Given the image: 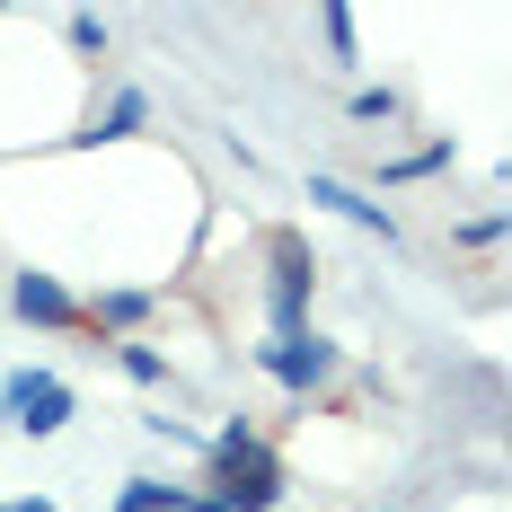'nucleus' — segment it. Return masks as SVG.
<instances>
[{
    "label": "nucleus",
    "mask_w": 512,
    "mask_h": 512,
    "mask_svg": "<svg viewBox=\"0 0 512 512\" xmlns=\"http://www.w3.org/2000/svg\"><path fill=\"white\" fill-rule=\"evenodd\" d=\"M195 495H212L221 512H274L292 495V460L265 442L256 415H230L221 433H204V486Z\"/></svg>",
    "instance_id": "f257e3e1"
},
{
    "label": "nucleus",
    "mask_w": 512,
    "mask_h": 512,
    "mask_svg": "<svg viewBox=\"0 0 512 512\" xmlns=\"http://www.w3.org/2000/svg\"><path fill=\"white\" fill-rule=\"evenodd\" d=\"M71 415H80V389H71L62 371H45V362H18V371H0V424H9V433L53 442Z\"/></svg>",
    "instance_id": "f03ea898"
},
{
    "label": "nucleus",
    "mask_w": 512,
    "mask_h": 512,
    "mask_svg": "<svg viewBox=\"0 0 512 512\" xmlns=\"http://www.w3.org/2000/svg\"><path fill=\"white\" fill-rule=\"evenodd\" d=\"M309 292H318V256L301 230H265V336H301Z\"/></svg>",
    "instance_id": "7ed1b4c3"
},
{
    "label": "nucleus",
    "mask_w": 512,
    "mask_h": 512,
    "mask_svg": "<svg viewBox=\"0 0 512 512\" xmlns=\"http://www.w3.org/2000/svg\"><path fill=\"white\" fill-rule=\"evenodd\" d=\"M256 362H265V380H283V389L309 407V398L345 371V345H336V336H318V327H301V336H265Z\"/></svg>",
    "instance_id": "20e7f679"
},
{
    "label": "nucleus",
    "mask_w": 512,
    "mask_h": 512,
    "mask_svg": "<svg viewBox=\"0 0 512 512\" xmlns=\"http://www.w3.org/2000/svg\"><path fill=\"white\" fill-rule=\"evenodd\" d=\"M9 318L36 327V336H80V292L62 274H45V265H18L9 274Z\"/></svg>",
    "instance_id": "39448f33"
},
{
    "label": "nucleus",
    "mask_w": 512,
    "mask_h": 512,
    "mask_svg": "<svg viewBox=\"0 0 512 512\" xmlns=\"http://www.w3.org/2000/svg\"><path fill=\"white\" fill-rule=\"evenodd\" d=\"M151 318H159V283H98V292L80 301V327H89V336H115V345L142 336Z\"/></svg>",
    "instance_id": "423d86ee"
},
{
    "label": "nucleus",
    "mask_w": 512,
    "mask_h": 512,
    "mask_svg": "<svg viewBox=\"0 0 512 512\" xmlns=\"http://www.w3.org/2000/svg\"><path fill=\"white\" fill-rule=\"evenodd\" d=\"M309 204L336 212V221H354V230H371L380 248H398V212L380 204V195H362V186H345V177H327V168H309Z\"/></svg>",
    "instance_id": "0eeeda50"
},
{
    "label": "nucleus",
    "mask_w": 512,
    "mask_h": 512,
    "mask_svg": "<svg viewBox=\"0 0 512 512\" xmlns=\"http://www.w3.org/2000/svg\"><path fill=\"white\" fill-rule=\"evenodd\" d=\"M142 133H151V89H115L71 142H80V151H124V142H142Z\"/></svg>",
    "instance_id": "6e6552de"
},
{
    "label": "nucleus",
    "mask_w": 512,
    "mask_h": 512,
    "mask_svg": "<svg viewBox=\"0 0 512 512\" xmlns=\"http://www.w3.org/2000/svg\"><path fill=\"white\" fill-rule=\"evenodd\" d=\"M460 159V142L442 133V142H424V151H398V159H380V186H424V177H442Z\"/></svg>",
    "instance_id": "1a4fd4ad"
},
{
    "label": "nucleus",
    "mask_w": 512,
    "mask_h": 512,
    "mask_svg": "<svg viewBox=\"0 0 512 512\" xmlns=\"http://www.w3.org/2000/svg\"><path fill=\"white\" fill-rule=\"evenodd\" d=\"M106 354H115V371H124L133 389H168V380H177L168 345H142V336H124V345H106Z\"/></svg>",
    "instance_id": "9d476101"
},
{
    "label": "nucleus",
    "mask_w": 512,
    "mask_h": 512,
    "mask_svg": "<svg viewBox=\"0 0 512 512\" xmlns=\"http://www.w3.org/2000/svg\"><path fill=\"white\" fill-rule=\"evenodd\" d=\"M186 495H195V486H168V477H124L106 512H186Z\"/></svg>",
    "instance_id": "9b49d317"
},
{
    "label": "nucleus",
    "mask_w": 512,
    "mask_h": 512,
    "mask_svg": "<svg viewBox=\"0 0 512 512\" xmlns=\"http://www.w3.org/2000/svg\"><path fill=\"white\" fill-rule=\"evenodd\" d=\"M318 36H327V53H336V71H354V62H362V27H354V9H318Z\"/></svg>",
    "instance_id": "f8f14e48"
},
{
    "label": "nucleus",
    "mask_w": 512,
    "mask_h": 512,
    "mask_svg": "<svg viewBox=\"0 0 512 512\" xmlns=\"http://www.w3.org/2000/svg\"><path fill=\"white\" fill-rule=\"evenodd\" d=\"M62 45L80 53V62H106V45H115V36H106L98 9H71V18H62Z\"/></svg>",
    "instance_id": "ddd939ff"
},
{
    "label": "nucleus",
    "mask_w": 512,
    "mask_h": 512,
    "mask_svg": "<svg viewBox=\"0 0 512 512\" xmlns=\"http://www.w3.org/2000/svg\"><path fill=\"white\" fill-rule=\"evenodd\" d=\"M345 115H354V124H398V89H389V80H380V89L362 80L354 98H345Z\"/></svg>",
    "instance_id": "4468645a"
},
{
    "label": "nucleus",
    "mask_w": 512,
    "mask_h": 512,
    "mask_svg": "<svg viewBox=\"0 0 512 512\" xmlns=\"http://www.w3.org/2000/svg\"><path fill=\"white\" fill-rule=\"evenodd\" d=\"M451 248H504V204H486V212H468L460 230H451Z\"/></svg>",
    "instance_id": "2eb2a0df"
},
{
    "label": "nucleus",
    "mask_w": 512,
    "mask_h": 512,
    "mask_svg": "<svg viewBox=\"0 0 512 512\" xmlns=\"http://www.w3.org/2000/svg\"><path fill=\"white\" fill-rule=\"evenodd\" d=\"M142 433H159V442H177V451H204V433H195L186 415H142Z\"/></svg>",
    "instance_id": "dca6fc26"
},
{
    "label": "nucleus",
    "mask_w": 512,
    "mask_h": 512,
    "mask_svg": "<svg viewBox=\"0 0 512 512\" xmlns=\"http://www.w3.org/2000/svg\"><path fill=\"white\" fill-rule=\"evenodd\" d=\"M0 512H53V495H18V504H0Z\"/></svg>",
    "instance_id": "f3484780"
},
{
    "label": "nucleus",
    "mask_w": 512,
    "mask_h": 512,
    "mask_svg": "<svg viewBox=\"0 0 512 512\" xmlns=\"http://www.w3.org/2000/svg\"><path fill=\"white\" fill-rule=\"evenodd\" d=\"M186 512H221V504H212V495H186Z\"/></svg>",
    "instance_id": "a211bd4d"
}]
</instances>
